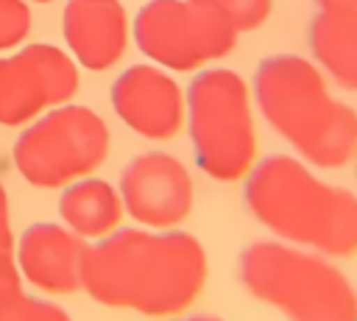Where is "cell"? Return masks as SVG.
<instances>
[{
  "instance_id": "obj_1",
  "label": "cell",
  "mask_w": 357,
  "mask_h": 321,
  "mask_svg": "<svg viewBox=\"0 0 357 321\" xmlns=\"http://www.w3.org/2000/svg\"><path fill=\"white\" fill-rule=\"evenodd\" d=\"M206 279V254L184 232H114L86 248L81 288L106 307L167 315L184 310Z\"/></svg>"
},
{
  "instance_id": "obj_2",
  "label": "cell",
  "mask_w": 357,
  "mask_h": 321,
  "mask_svg": "<svg viewBox=\"0 0 357 321\" xmlns=\"http://www.w3.org/2000/svg\"><path fill=\"white\" fill-rule=\"evenodd\" d=\"M254 98L273 131L318 167H337L357 154V112L329 95L312 61L293 53L265 59Z\"/></svg>"
},
{
  "instance_id": "obj_3",
  "label": "cell",
  "mask_w": 357,
  "mask_h": 321,
  "mask_svg": "<svg viewBox=\"0 0 357 321\" xmlns=\"http://www.w3.org/2000/svg\"><path fill=\"white\" fill-rule=\"evenodd\" d=\"M251 212L284 240L351 254L357 248V198L312 176L293 156L265 159L248 179Z\"/></svg>"
},
{
  "instance_id": "obj_4",
  "label": "cell",
  "mask_w": 357,
  "mask_h": 321,
  "mask_svg": "<svg viewBox=\"0 0 357 321\" xmlns=\"http://www.w3.org/2000/svg\"><path fill=\"white\" fill-rule=\"evenodd\" d=\"M187 126L204 173L220 181H234L248 173L257 131L248 87L234 70L212 67L190 81Z\"/></svg>"
},
{
  "instance_id": "obj_5",
  "label": "cell",
  "mask_w": 357,
  "mask_h": 321,
  "mask_svg": "<svg viewBox=\"0 0 357 321\" xmlns=\"http://www.w3.org/2000/svg\"><path fill=\"white\" fill-rule=\"evenodd\" d=\"M243 282L293 321H354L357 299L326 262L279 243H257L243 254Z\"/></svg>"
},
{
  "instance_id": "obj_6",
  "label": "cell",
  "mask_w": 357,
  "mask_h": 321,
  "mask_svg": "<svg viewBox=\"0 0 357 321\" xmlns=\"http://www.w3.org/2000/svg\"><path fill=\"white\" fill-rule=\"evenodd\" d=\"M109 154V128L98 112L61 103L31 120L14 142V167L33 187H64L95 173Z\"/></svg>"
},
{
  "instance_id": "obj_7",
  "label": "cell",
  "mask_w": 357,
  "mask_h": 321,
  "mask_svg": "<svg viewBox=\"0 0 357 321\" xmlns=\"http://www.w3.org/2000/svg\"><path fill=\"white\" fill-rule=\"evenodd\" d=\"M237 33L226 11L195 0H148L134 17V39L142 56L178 73L223 59Z\"/></svg>"
},
{
  "instance_id": "obj_8",
  "label": "cell",
  "mask_w": 357,
  "mask_h": 321,
  "mask_svg": "<svg viewBox=\"0 0 357 321\" xmlns=\"http://www.w3.org/2000/svg\"><path fill=\"white\" fill-rule=\"evenodd\" d=\"M78 89L75 59L47 42L0 56V126H25L47 106L70 103Z\"/></svg>"
},
{
  "instance_id": "obj_9",
  "label": "cell",
  "mask_w": 357,
  "mask_h": 321,
  "mask_svg": "<svg viewBox=\"0 0 357 321\" xmlns=\"http://www.w3.org/2000/svg\"><path fill=\"white\" fill-rule=\"evenodd\" d=\"M120 198L134 221L167 229L187 218L192 207V179L176 156L148 151L126 165L120 176Z\"/></svg>"
},
{
  "instance_id": "obj_10",
  "label": "cell",
  "mask_w": 357,
  "mask_h": 321,
  "mask_svg": "<svg viewBox=\"0 0 357 321\" xmlns=\"http://www.w3.org/2000/svg\"><path fill=\"white\" fill-rule=\"evenodd\" d=\"M109 95L117 117L148 140L173 137L187 114V98L181 87L159 64H134L123 70Z\"/></svg>"
},
{
  "instance_id": "obj_11",
  "label": "cell",
  "mask_w": 357,
  "mask_h": 321,
  "mask_svg": "<svg viewBox=\"0 0 357 321\" xmlns=\"http://www.w3.org/2000/svg\"><path fill=\"white\" fill-rule=\"evenodd\" d=\"M89 243L70 226L33 223L17 243L20 274L45 293H73L81 288L84 257Z\"/></svg>"
},
{
  "instance_id": "obj_12",
  "label": "cell",
  "mask_w": 357,
  "mask_h": 321,
  "mask_svg": "<svg viewBox=\"0 0 357 321\" xmlns=\"http://www.w3.org/2000/svg\"><path fill=\"white\" fill-rule=\"evenodd\" d=\"M61 33L73 59L86 70H109L128 47V14L120 0H67Z\"/></svg>"
},
{
  "instance_id": "obj_13",
  "label": "cell",
  "mask_w": 357,
  "mask_h": 321,
  "mask_svg": "<svg viewBox=\"0 0 357 321\" xmlns=\"http://www.w3.org/2000/svg\"><path fill=\"white\" fill-rule=\"evenodd\" d=\"M123 209L126 207L120 190L92 176L73 181L59 198V215L84 240H100L112 234V229L123 218Z\"/></svg>"
},
{
  "instance_id": "obj_14",
  "label": "cell",
  "mask_w": 357,
  "mask_h": 321,
  "mask_svg": "<svg viewBox=\"0 0 357 321\" xmlns=\"http://www.w3.org/2000/svg\"><path fill=\"white\" fill-rule=\"evenodd\" d=\"M310 50L335 84L357 89V14L321 11L310 22Z\"/></svg>"
},
{
  "instance_id": "obj_15",
  "label": "cell",
  "mask_w": 357,
  "mask_h": 321,
  "mask_svg": "<svg viewBox=\"0 0 357 321\" xmlns=\"http://www.w3.org/2000/svg\"><path fill=\"white\" fill-rule=\"evenodd\" d=\"M0 321H73V318L59 304L33 299L22 288H14L0 296Z\"/></svg>"
},
{
  "instance_id": "obj_16",
  "label": "cell",
  "mask_w": 357,
  "mask_h": 321,
  "mask_svg": "<svg viewBox=\"0 0 357 321\" xmlns=\"http://www.w3.org/2000/svg\"><path fill=\"white\" fill-rule=\"evenodd\" d=\"M31 33L28 0H0V50L17 47Z\"/></svg>"
},
{
  "instance_id": "obj_17",
  "label": "cell",
  "mask_w": 357,
  "mask_h": 321,
  "mask_svg": "<svg viewBox=\"0 0 357 321\" xmlns=\"http://www.w3.org/2000/svg\"><path fill=\"white\" fill-rule=\"evenodd\" d=\"M195 3L215 6V8L226 11L237 31H254V28H259L268 20L271 8H273V0H195Z\"/></svg>"
},
{
  "instance_id": "obj_18",
  "label": "cell",
  "mask_w": 357,
  "mask_h": 321,
  "mask_svg": "<svg viewBox=\"0 0 357 321\" xmlns=\"http://www.w3.org/2000/svg\"><path fill=\"white\" fill-rule=\"evenodd\" d=\"M14 248V234H11V218H8V195L0 181V251Z\"/></svg>"
},
{
  "instance_id": "obj_19",
  "label": "cell",
  "mask_w": 357,
  "mask_h": 321,
  "mask_svg": "<svg viewBox=\"0 0 357 321\" xmlns=\"http://www.w3.org/2000/svg\"><path fill=\"white\" fill-rule=\"evenodd\" d=\"M321 6V11H346V14H357V0H315Z\"/></svg>"
},
{
  "instance_id": "obj_20",
  "label": "cell",
  "mask_w": 357,
  "mask_h": 321,
  "mask_svg": "<svg viewBox=\"0 0 357 321\" xmlns=\"http://www.w3.org/2000/svg\"><path fill=\"white\" fill-rule=\"evenodd\" d=\"M28 3H53V0H28Z\"/></svg>"
},
{
  "instance_id": "obj_21",
  "label": "cell",
  "mask_w": 357,
  "mask_h": 321,
  "mask_svg": "<svg viewBox=\"0 0 357 321\" xmlns=\"http://www.w3.org/2000/svg\"><path fill=\"white\" fill-rule=\"evenodd\" d=\"M192 321H218V318H192Z\"/></svg>"
}]
</instances>
